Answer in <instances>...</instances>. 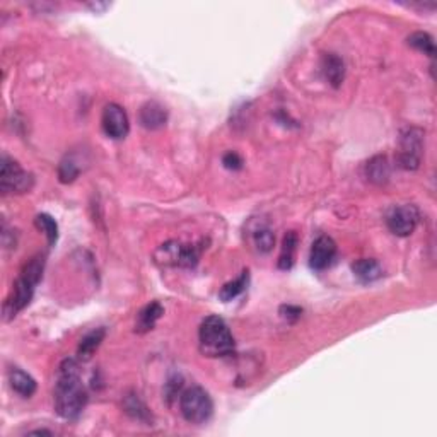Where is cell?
I'll return each mask as SVG.
<instances>
[{
  "label": "cell",
  "instance_id": "1",
  "mask_svg": "<svg viewBox=\"0 0 437 437\" xmlns=\"http://www.w3.org/2000/svg\"><path fill=\"white\" fill-rule=\"evenodd\" d=\"M55 410L65 420H76L88 403V391L81 379V368L76 359H64L58 365L55 383Z\"/></svg>",
  "mask_w": 437,
  "mask_h": 437
},
{
  "label": "cell",
  "instance_id": "2",
  "mask_svg": "<svg viewBox=\"0 0 437 437\" xmlns=\"http://www.w3.org/2000/svg\"><path fill=\"white\" fill-rule=\"evenodd\" d=\"M43 269H45V258L41 255L33 257L22 267L21 275L13 285V293L4 302V318L6 320H13L19 311H22L29 304L34 294V287L38 285L43 277Z\"/></svg>",
  "mask_w": 437,
  "mask_h": 437
},
{
  "label": "cell",
  "instance_id": "3",
  "mask_svg": "<svg viewBox=\"0 0 437 437\" xmlns=\"http://www.w3.org/2000/svg\"><path fill=\"white\" fill-rule=\"evenodd\" d=\"M199 344L203 356L226 357L234 352V337L229 326L219 316H208L199 330Z\"/></svg>",
  "mask_w": 437,
  "mask_h": 437
},
{
  "label": "cell",
  "instance_id": "4",
  "mask_svg": "<svg viewBox=\"0 0 437 437\" xmlns=\"http://www.w3.org/2000/svg\"><path fill=\"white\" fill-rule=\"evenodd\" d=\"M180 412L190 424H206L214 413V401L200 386L187 388L180 395Z\"/></svg>",
  "mask_w": 437,
  "mask_h": 437
},
{
  "label": "cell",
  "instance_id": "5",
  "mask_svg": "<svg viewBox=\"0 0 437 437\" xmlns=\"http://www.w3.org/2000/svg\"><path fill=\"white\" fill-rule=\"evenodd\" d=\"M424 151V132L420 128L410 127L403 130L400 139L398 166L407 171H415L420 166Z\"/></svg>",
  "mask_w": 437,
  "mask_h": 437
},
{
  "label": "cell",
  "instance_id": "6",
  "mask_svg": "<svg viewBox=\"0 0 437 437\" xmlns=\"http://www.w3.org/2000/svg\"><path fill=\"white\" fill-rule=\"evenodd\" d=\"M33 175L25 171L18 161L9 156L2 157V169H0V190L4 193H26L33 188Z\"/></svg>",
  "mask_w": 437,
  "mask_h": 437
},
{
  "label": "cell",
  "instance_id": "7",
  "mask_svg": "<svg viewBox=\"0 0 437 437\" xmlns=\"http://www.w3.org/2000/svg\"><path fill=\"white\" fill-rule=\"evenodd\" d=\"M200 251L195 246L183 245L180 241H168L156 251V260L166 267H195L199 262Z\"/></svg>",
  "mask_w": 437,
  "mask_h": 437
},
{
  "label": "cell",
  "instance_id": "8",
  "mask_svg": "<svg viewBox=\"0 0 437 437\" xmlns=\"http://www.w3.org/2000/svg\"><path fill=\"white\" fill-rule=\"evenodd\" d=\"M420 222V212L419 208L412 203H405V206L395 207L386 217V224H388V229L393 232L395 236L405 238V236H410L415 227Z\"/></svg>",
  "mask_w": 437,
  "mask_h": 437
},
{
  "label": "cell",
  "instance_id": "9",
  "mask_svg": "<svg viewBox=\"0 0 437 437\" xmlns=\"http://www.w3.org/2000/svg\"><path fill=\"white\" fill-rule=\"evenodd\" d=\"M101 125H103L106 135L113 140H121L128 135L130 121L127 112L116 103H109L105 106L103 116H101Z\"/></svg>",
  "mask_w": 437,
  "mask_h": 437
},
{
  "label": "cell",
  "instance_id": "10",
  "mask_svg": "<svg viewBox=\"0 0 437 437\" xmlns=\"http://www.w3.org/2000/svg\"><path fill=\"white\" fill-rule=\"evenodd\" d=\"M337 258V243L330 236H320L311 246L309 265L313 270H326Z\"/></svg>",
  "mask_w": 437,
  "mask_h": 437
},
{
  "label": "cell",
  "instance_id": "11",
  "mask_svg": "<svg viewBox=\"0 0 437 437\" xmlns=\"http://www.w3.org/2000/svg\"><path fill=\"white\" fill-rule=\"evenodd\" d=\"M139 121L144 128L159 130L166 125L168 112L163 105L157 101H147L139 112Z\"/></svg>",
  "mask_w": 437,
  "mask_h": 437
},
{
  "label": "cell",
  "instance_id": "12",
  "mask_svg": "<svg viewBox=\"0 0 437 437\" xmlns=\"http://www.w3.org/2000/svg\"><path fill=\"white\" fill-rule=\"evenodd\" d=\"M321 72L333 88H340L345 79V64L337 53H326L321 58Z\"/></svg>",
  "mask_w": 437,
  "mask_h": 437
},
{
  "label": "cell",
  "instance_id": "13",
  "mask_svg": "<svg viewBox=\"0 0 437 437\" xmlns=\"http://www.w3.org/2000/svg\"><path fill=\"white\" fill-rule=\"evenodd\" d=\"M365 178L374 184H386L391 176V166L386 156H374L365 164Z\"/></svg>",
  "mask_w": 437,
  "mask_h": 437
},
{
  "label": "cell",
  "instance_id": "14",
  "mask_svg": "<svg viewBox=\"0 0 437 437\" xmlns=\"http://www.w3.org/2000/svg\"><path fill=\"white\" fill-rule=\"evenodd\" d=\"M7 376H9L11 388L18 395L25 396V398H29V396L34 395V391H36V381H34V377L31 374L22 371L21 368H11Z\"/></svg>",
  "mask_w": 437,
  "mask_h": 437
},
{
  "label": "cell",
  "instance_id": "15",
  "mask_svg": "<svg viewBox=\"0 0 437 437\" xmlns=\"http://www.w3.org/2000/svg\"><path fill=\"white\" fill-rule=\"evenodd\" d=\"M163 314H164V308L159 304V302H151V304H147L145 308H142L139 313H137L135 332L140 335L151 332V330L156 326V323L161 320Z\"/></svg>",
  "mask_w": 437,
  "mask_h": 437
},
{
  "label": "cell",
  "instance_id": "16",
  "mask_svg": "<svg viewBox=\"0 0 437 437\" xmlns=\"http://www.w3.org/2000/svg\"><path fill=\"white\" fill-rule=\"evenodd\" d=\"M352 271L361 282L369 283L383 277V269L379 263L372 258H361L352 265Z\"/></svg>",
  "mask_w": 437,
  "mask_h": 437
},
{
  "label": "cell",
  "instance_id": "17",
  "mask_svg": "<svg viewBox=\"0 0 437 437\" xmlns=\"http://www.w3.org/2000/svg\"><path fill=\"white\" fill-rule=\"evenodd\" d=\"M105 337H106L105 328H96V330H93V332H89L88 335H86L77 347L79 361H89L90 357L94 356V352L100 349V345L103 344Z\"/></svg>",
  "mask_w": 437,
  "mask_h": 437
},
{
  "label": "cell",
  "instance_id": "18",
  "mask_svg": "<svg viewBox=\"0 0 437 437\" xmlns=\"http://www.w3.org/2000/svg\"><path fill=\"white\" fill-rule=\"evenodd\" d=\"M299 245V238L294 231H289L283 236L282 248H281V257H278V269L281 270H290L294 265V260H296V251Z\"/></svg>",
  "mask_w": 437,
  "mask_h": 437
},
{
  "label": "cell",
  "instance_id": "19",
  "mask_svg": "<svg viewBox=\"0 0 437 437\" xmlns=\"http://www.w3.org/2000/svg\"><path fill=\"white\" fill-rule=\"evenodd\" d=\"M248 283H250V271L243 270L241 275H239L238 278H234L232 282L224 283V287L220 289V293H219L220 301L229 302V301H232V299L241 296V294L248 289Z\"/></svg>",
  "mask_w": 437,
  "mask_h": 437
},
{
  "label": "cell",
  "instance_id": "20",
  "mask_svg": "<svg viewBox=\"0 0 437 437\" xmlns=\"http://www.w3.org/2000/svg\"><path fill=\"white\" fill-rule=\"evenodd\" d=\"M123 407L125 412H127L132 419L139 420V422H149V420H151V412H149V408L145 407L144 401H142L140 396L135 395V393H128V395L125 396Z\"/></svg>",
  "mask_w": 437,
  "mask_h": 437
},
{
  "label": "cell",
  "instance_id": "21",
  "mask_svg": "<svg viewBox=\"0 0 437 437\" xmlns=\"http://www.w3.org/2000/svg\"><path fill=\"white\" fill-rule=\"evenodd\" d=\"M253 243L260 253H269L275 245V234L269 226H260L253 231Z\"/></svg>",
  "mask_w": 437,
  "mask_h": 437
},
{
  "label": "cell",
  "instance_id": "22",
  "mask_svg": "<svg viewBox=\"0 0 437 437\" xmlns=\"http://www.w3.org/2000/svg\"><path fill=\"white\" fill-rule=\"evenodd\" d=\"M407 41L412 48L419 50V52H422L424 55H429V57H434V53H436L434 39H432V36L429 33L417 31V33H413L408 36Z\"/></svg>",
  "mask_w": 437,
  "mask_h": 437
},
{
  "label": "cell",
  "instance_id": "23",
  "mask_svg": "<svg viewBox=\"0 0 437 437\" xmlns=\"http://www.w3.org/2000/svg\"><path fill=\"white\" fill-rule=\"evenodd\" d=\"M34 224H36V227L39 231L45 232L46 239H48V245L53 246L58 239L57 220H55L52 215H48V214H39V215H36V219H34Z\"/></svg>",
  "mask_w": 437,
  "mask_h": 437
},
{
  "label": "cell",
  "instance_id": "24",
  "mask_svg": "<svg viewBox=\"0 0 437 437\" xmlns=\"http://www.w3.org/2000/svg\"><path fill=\"white\" fill-rule=\"evenodd\" d=\"M79 173H81V169H79L72 157H65L58 166V178H60L62 183H72L79 176Z\"/></svg>",
  "mask_w": 437,
  "mask_h": 437
},
{
  "label": "cell",
  "instance_id": "25",
  "mask_svg": "<svg viewBox=\"0 0 437 437\" xmlns=\"http://www.w3.org/2000/svg\"><path fill=\"white\" fill-rule=\"evenodd\" d=\"M222 164L226 169H231V171H238V169L243 168V159L241 156L236 154V152H227L222 157Z\"/></svg>",
  "mask_w": 437,
  "mask_h": 437
},
{
  "label": "cell",
  "instance_id": "26",
  "mask_svg": "<svg viewBox=\"0 0 437 437\" xmlns=\"http://www.w3.org/2000/svg\"><path fill=\"white\" fill-rule=\"evenodd\" d=\"M281 314H282V318H285V320L296 321V320H299V318H301L302 309L297 308V306H290V304L289 306H282Z\"/></svg>",
  "mask_w": 437,
  "mask_h": 437
},
{
  "label": "cell",
  "instance_id": "27",
  "mask_svg": "<svg viewBox=\"0 0 437 437\" xmlns=\"http://www.w3.org/2000/svg\"><path fill=\"white\" fill-rule=\"evenodd\" d=\"M29 434H45V436H52V432H50V431H43V429H41V431H33V432H29Z\"/></svg>",
  "mask_w": 437,
  "mask_h": 437
}]
</instances>
